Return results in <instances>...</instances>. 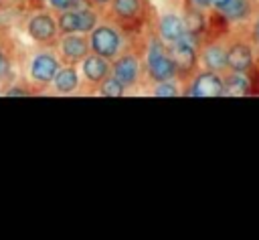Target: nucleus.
<instances>
[{
  "label": "nucleus",
  "mask_w": 259,
  "mask_h": 240,
  "mask_svg": "<svg viewBox=\"0 0 259 240\" xmlns=\"http://www.w3.org/2000/svg\"><path fill=\"white\" fill-rule=\"evenodd\" d=\"M146 71H148V77L154 83L172 81L176 77L178 65L172 58L170 50L162 44V38L160 40H152L148 44V50H146Z\"/></svg>",
  "instance_id": "f257e3e1"
},
{
  "label": "nucleus",
  "mask_w": 259,
  "mask_h": 240,
  "mask_svg": "<svg viewBox=\"0 0 259 240\" xmlns=\"http://www.w3.org/2000/svg\"><path fill=\"white\" fill-rule=\"evenodd\" d=\"M89 44H91V52L101 54L109 61H115L121 52V36L117 28L111 24H97L89 32Z\"/></svg>",
  "instance_id": "f03ea898"
},
{
  "label": "nucleus",
  "mask_w": 259,
  "mask_h": 240,
  "mask_svg": "<svg viewBox=\"0 0 259 240\" xmlns=\"http://www.w3.org/2000/svg\"><path fill=\"white\" fill-rule=\"evenodd\" d=\"M61 69V61L57 58V54L49 52V50H42V52H36L30 61V69H28V75L34 83L38 85H51L57 77Z\"/></svg>",
  "instance_id": "7ed1b4c3"
},
{
  "label": "nucleus",
  "mask_w": 259,
  "mask_h": 240,
  "mask_svg": "<svg viewBox=\"0 0 259 240\" xmlns=\"http://www.w3.org/2000/svg\"><path fill=\"white\" fill-rule=\"evenodd\" d=\"M59 52H61V58H63L67 65L83 63L85 56L91 52L89 36H85L83 32L63 34V38L59 40Z\"/></svg>",
  "instance_id": "20e7f679"
},
{
  "label": "nucleus",
  "mask_w": 259,
  "mask_h": 240,
  "mask_svg": "<svg viewBox=\"0 0 259 240\" xmlns=\"http://www.w3.org/2000/svg\"><path fill=\"white\" fill-rule=\"evenodd\" d=\"M26 32H28V36H30L34 42H38V44H49V42H53V40L57 38V34H59V22H57V18H55L53 14H49V12H38V14H34V16L26 22Z\"/></svg>",
  "instance_id": "39448f33"
},
{
  "label": "nucleus",
  "mask_w": 259,
  "mask_h": 240,
  "mask_svg": "<svg viewBox=\"0 0 259 240\" xmlns=\"http://www.w3.org/2000/svg\"><path fill=\"white\" fill-rule=\"evenodd\" d=\"M111 75L125 87L132 89L136 87L138 79H140V58L134 52H123L113 61L111 67Z\"/></svg>",
  "instance_id": "423d86ee"
},
{
  "label": "nucleus",
  "mask_w": 259,
  "mask_h": 240,
  "mask_svg": "<svg viewBox=\"0 0 259 240\" xmlns=\"http://www.w3.org/2000/svg\"><path fill=\"white\" fill-rule=\"evenodd\" d=\"M170 54L178 65V71H188L196 63V34L188 32L170 44Z\"/></svg>",
  "instance_id": "0eeeda50"
},
{
  "label": "nucleus",
  "mask_w": 259,
  "mask_h": 240,
  "mask_svg": "<svg viewBox=\"0 0 259 240\" xmlns=\"http://www.w3.org/2000/svg\"><path fill=\"white\" fill-rule=\"evenodd\" d=\"M81 73H83V79L91 85V87H99L109 75H111V65H109V58L101 56V54H95V52H89L81 65Z\"/></svg>",
  "instance_id": "6e6552de"
},
{
  "label": "nucleus",
  "mask_w": 259,
  "mask_h": 240,
  "mask_svg": "<svg viewBox=\"0 0 259 240\" xmlns=\"http://www.w3.org/2000/svg\"><path fill=\"white\" fill-rule=\"evenodd\" d=\"M188 95H192V97H219V95H225V81L219 77L217 71H204L192 81Z\"/></svg>",
  "instance_id": "1a4fd4ad"
},
{
  "label": "nucleus",
  "mask_w": 259,
  "mask_h": 240,
  "mask_svg": "<svg viewBox=\"0 0 259 240\" xmlns=\"http://www.w3.org/2000/svg\"><path fill=\"white\" fill-rule=\"evenodd\" d=\"M158 34H160V38H162L164 42H168V44L180 40V38L186 34L184 18H180V16L174 14V12L164 14V16L158 20Z\"/></svg>",
  "instance_id": "9d476101"
},
{
  "label": "nucleus",
  "mask_w": 259,
  "mask_h": 240,
  "mask_svg": "<svg viewBox=\"0 0 259 240\" xmlns=\"http://www.w3.org/2000/svg\"><path fill=\"white\" fill-rule=\"evenodd\" d=\"M227 63H229V69L231 71H239V73H245L251 65H253V52L247 44H233L229 50H227Z\"/></svg>",
  "instance_id": "9b49d317"
},
{
  "label": "nucleus",
  "mask_w": 259,
  "mask_h": 240,
  "mask_svg": "<svg viewBox=\"0 0 259 240\" xmlns=\"http://www.w3.org/2000/svg\"><path fill=\"white\" fill-rule=\"evenodd\" d=\"M53 87L57 93L61 95H67V93H73L77 87H79V73L75 69V65H65L59 69L55 81H53Z\"/></svg>",
  "instance_id": "f8f14e48"
},
{
  "label": "nucleus",
  "mask_w": 259,
  "mask_h": 240,
  "mask_svg": "<svg viewBox=\"0 0 259 240\" xmlns=\"http://www.w3.org/2000/svg\"><path fill=\"white\" fill-rule=\"evenodd\" d=\"M142 0H111V12L119 24H127L140 16Z\"/></svg>",
  "instance_id": "ddd939ff"
},
{
  "label": "nucleus",
  "mask_w": 259,
  "mask_h": 240,
  "mask_svg": "<svg viewBox=\"0 0 259 240\" xmlns=\"http://www.w3.org/2000/svg\"><path fill=\"white\" fill-rule=\"evenodd\" d=\"M200 58H202V63H204V67L208 71H217L219 73V71H225L229 67V63H227V50L221 44H208V46H204Z\"/></svg>",
  "instance_id": "4468645a"
},
{
  "label": "nucleus",
  "mask_w": 259,
  "mask_h": 240,
  "mask_svg": "<svg viewBox=\"0 0 259 240\" xmlns=\"http://www.w3.org/2000/svg\"><path fill=\"white\" fill-rule=\"evenodd\" d=\"M57 22H59V32L61 34L79 32V14H77V8H69V10L59 12Z\"/></svg>",
  "instance_id": "2eb2a0df"
},
{
  "label": "nucleus",
  "mask_w": 259,
  "mask_h": 240,
  "mask_svg": "<svg viewBox=\"0 0 259 240\" xmlns=\"http://www.w3.org/2000/svg\"><path fill=\"white\" fill-rule=\"evenodd\" d=\"M77 14H79V32L83 34H89L95 26H97V12H95V6H81L77 8Z\"/></svg>",
  "instance_id": "dca6fc26"
},
{
  "label": "nucleus",
  "mask_w": 259,
  "mask_h": 240,
  "mask_svg": "<svg viewBox=\"0 0 259 240\" xmlns=\"http://www.w3.org/2000/svg\"><path fill=\"white\" fill-rule=\"evenodd\" d=\"M247 87H249V81L239 71H233V75L225 81V93H229V95H243L247 91Z\"/></svg>",
  "instance_id": "f3484780"
},
{
  "label": "nucleus",
  "mask_w": 259,
  "mask_h": 240,
  "mask_svg": "<svg viewBox=\"0 0 259 240\" xmlns=\"http://www.w3.org/2000/svg\"><path fill=\"white\" fill-rule=\"evenodd\" d=\"M97 91H99L101 97H123V95H125V87H123L113 75H109V77L97 87Z\"/></svg>",
  "instance_id": "a211bd4d"
},
{
  "label": "nucleus",
  "mask_w": 259,
  "mask_h": 240,
  "mask_svg": "<svg viewBox=\"0 0 259 240\" xmlns=\"http://www.w3.org/2000/svg\"><path fill=\"white\" fill-rule=\"evenodd\" d=\"M247 12H249L247 0H231V2L223 8V14H225L227 18H231V20H239V18H243Z\"/></svg>",
  "instance_id": "6ab92c4d"
},
{
  "label": "nucleus",
  "mask_w": 259,
  "mask_h": 240,
  "mask_svg": "<svg viewBox=\"0 0 259 240\" xmlns=\"http://www.w3.org/2000/svg\"><path fill=\"white\" fill-rule=\"evenodd\" d=\"M152 95L154 97H176L178 87L172 81H162V83H156V87L152 89Z\"/></svg>",
  "instance_id": "aec40b11"
},
{
  "label": "nucleus",
  "mask_w": 259,
  "mask_h": 240,
  "mask_svg": "<svg viewBox=\"0 0 259 240\" xmlns=\"http://www.w3.org/2000/svg\"><path fill=\"white\" fill-rule=\"evenodd\" d=\"M184 24H186V30L188 32H198L202 26H204V22H202V14L200 12H190V14H186V18H184Z\"/></svg>",
  "instance_id": "412c9836"
},
{
  "label": "nucleus",
  "mask_w": 259,
  "mask_h": 240,
  "mask_svg": "<svg viewBox=\"0 0 259 240\" xmlns=\"http://www.w3.org/2000/svg\"><path fill=\"white\" fill-rule=\"evenodd\" d=\"M77 0H49V6L57 12H63V10H69V8H75Z\"/></svg>",
  "instance_id": "4be33fe9"
},
{
  "label": "nucleus",
  "mask_w": 259,
  "mask_h": 240,
  "mask_svg": "<svg viewBox=\"0 0 259 240\" xmlns=\"http://www.w3.org/2000/svg\"><path fill=\"white\" fill-rule=\"evenodd\" d=\"M2 95H4V97H26V95H30V91L24 89V87H10V89H6Z\"/></svg>",
  "instance_id": "5701e85b"
},
{
  "label": "nucleus",
  "mask_w": 259,
  "mask_h": 240,
  "mask_svg": "<svg viewBox=\"0 0 259 240\" xmlns=\"http://www.w3.org/2000/svg\"><path fill=\"white\" fill-rule=\"evenodd\" d=\"M8 73H10V61H8L6 52L0 48V79L2 77H8Z\"/></svg>",
  "instance_id": "b1692460"
},
{
  "label": "nucleus",
  "mask_w": 259,
  "mask_h": 240,
  "mask_svg": "<svg viewBox=\"0 0 259 240\" xmlns=\"http://www.w3.org/2000/svg\"><path fill=\"white\" fill-rule=\"evenodd\" d=\"M192 4H194L198 10H202V8H208V6H212V0H192Z\"/></svg>",
  "instance_id": "393cba45"
},
{
  "label": "nucleus",
  "mask_w": 259,
  "mask_h": 240,
  "mask_svg": "<svg viewBox=\"0 0 259 240\" xmlns=\"http://www.w3.org/2000/svg\"><path fill=\"white\" fill-rule=\"evenodd\" d=\"M91 6H95V8H103V6H107V4H111V0H87Z\"/></svg>",
  "instance_id": "a878e982"
},
{
  "label": "nucleus",
  "mask_w": 259,
  "mask_h": 240,
  "mask_svg": "<svg viewBox=\"0 0 259 240\" xmlns=\"http://www.w3.org/2000/svg\"><path fill=\"white\" fill-rule=\"evenodd\" d=\"M229 2H231V0H212V6H214V8H219V10H223Z\"/></svg>",
  "instance_id": "bb28decb"
},
{
  "label": "nucleus",
  "mask_w": 259,
  "mask_h": 240,
  "mask_svg": "<svg viewBox=\"0 0 259 240\" xmlns=\"http://www.w3.org/2000/svg\"><path fill=\"white\" fill-rule=\"evenodd\" d=\"M253 32H255V38L259 40V18H257V22H255V26H253Z\"/></svg>",
  "instance_id": "cd10ccee"
},
{
  "label": "nucleus",
  "mask_w": 259,
  "mask_h": 240,
  "mask_svg": "<svg viewBox=\"0 0 259 240\" xmlns=\"http://www.w3.org/2000/svg\"><path fill=\"white\" fill-rule=\"evenodd\" d=\"M2 93H4V91H2V89H0V95H2Z\"/></svg>",
  "instance_id": "c85d7f7f"
}]
</instances>
